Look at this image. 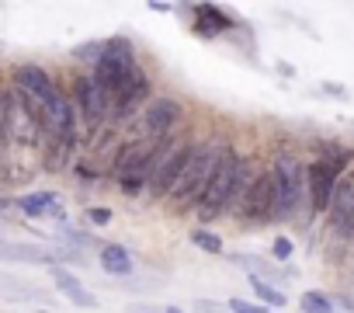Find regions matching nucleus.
I'll list each match as a JSON object with an SVG mask.
<instances>
[{
	"label": "nucleus",
	"instance_id": "4468645a",
	"mask_svg": "<svg viewBox=\"0 0 354 313\" xmlns=\"http://www.w3.org/2000/svg\"><path fill=\"white\" fill-rule=\"evenodd\" d=\"M101 268H104L108 275H129V271H132V258H129L125 247L104 244V247H101Z\"/></svg>",
	"mask_w": 354,
	"mask_h": 313
},
{
	"label": "nucleus",
	"instance_id": "1a4fd4ad",
	"mask_svg": "<svg viewBox=\"0 0 354 313\" xmlns=\"http://www.w3.org/2000/svg\"><path fill=\"white\" fill-rule=\"evenodd\" d=\"M142 122H146V132L153 139H163V136H170V129L177 122H181V105H177L174 98H156V101L146 105Z\"/></svg>",
	"mask_w": 354,
	"mask_h": 313
},
{
	"label": "nucleus",
	"instance_id": "ddd939ff",
	"mask_svg": "<svg viewBox=\"0 0 354 313\" xmlns=\"http://www.w3.org/2000/svg\"><path fill=\"white\" fill-rule=\"evenodd\" d=\"M53 282H56V289H59L63 296H70L77 306H97L94 292H91V289H84V282H77L66 268H56V271H53Z\"/></svg>",
	"mask_w": 354,
	"mask_h": 313
},
{
	"label": "nucleus",
	"instance_id": "a878e982",
	"mask_svg": "<svg viewBox=\"0 0 354 313\" xmlns=\"http://www.w3.org/2000/svg\"><path fill=\"white\" fill-rule=\"evenodd\" d=\"M167 313H177V310H167Z\"/></svg>",
	"mask_w": 354,
	"mask_h": 313
},
{
	"label": "nucleus",
	"instance_id": "4be33fe9",
	"mask_svg": "<svg viewBox=\"0 0 354 313\" xmlns=\"http://www.w3.org/2000/svg\"><path fill=\"white\" fill-rule=\"evenodd\" d=\"M87 220H91L94 226H108V223H111V209H101V206H94V209H87Z\"/></svg>",
	"mask_w": 354,
	"mask_h": 313
},
{
	"label": "nucleus",
	"instance_id": "9d476101",
	"mask_svg": "<svg viewBox=\"0 0 354 313\" xmlns=\"http://www.w3.org/2000/svg\"><path fill=\"white\" fill-rule=\"evenodd\" d=\"M149 98V77L142 73V70H136L129 80H125V87L111 98V115H118V118H125V115H132L142 101Z\"/></svg>",
	"mask_w": 354,
	"mask_h": 313
},
{
	"label": "nucleus",
	"instance_id": "6e6552de",
	"mask_svg": "<svg viewBox=\"0 0 354 313\" xmlns=\"http://www.w3.org/2000/svg\"><path fill=\"white\" fill-rule=\"evenodd\" d=\"M15 84H18V91L32 101V105H39V108H46L59 91H56V84H53V77L46 73V70H39V66H18L15 70Z\"/></svg>",
	"mask_w": 354,
	"mask_h": 313
},
{
	"label": "nucleus",
	"instance_id": "a211bd4d",
	"mask_svg": "<svg viewBox=\"0 0 354 313\" xmlns=\"http://www.w3.org/2000/svg\"><path fill=\"white\" fill-rule=\"evenodd\" d=\"M21 209H25L28 216H39L42 209H56V202H53L49 192H39V195H25V199H21Z\"/></svg>",
	"mask_w": 354,
	"mask_h": 313
},
{
	"label": "nucleus",
	"instance_id": "dca6fc26",
	"mask_svg": "<svg viewBox=\"0 0 354 313\" xmlns=\"http://www.w3.org/2000/svg\"><path fill=\"white\" fill-rule=\"evenodd\" d=\"M0 258L4 261H46L39 247H25V244H0Z\"/></svg>",
	"mask_w": 354,
	"mask_h": 313
},
{
	"label": "nucleus",
	"instance_id": "6ab92c4d",
	"mask_svg": "<svg viewBox=\"0 0 354 313\" xmlns=\"http://www.w3.org/2000/svg\"><path fill=\"white\" fill-rule=\"evenodd\" d=\"M299 306H302V313H333V303L323 292H306Z\"/></svg>",
	"mask_w": 354,
	"mask_h": 313
},
{
	"label": "nucleus",
	"instance_id": "9b49d317",
	"mask_svg": "<svg viewBox=\"0 0 354 313\" xmlns=\"http://www.w3.org/2000/svg\"><path fill=\"white\" fill-rule=\"evenodd\" d=\"M77 108L84 111V118L94 125V122H101L108 111H111V101H108V94L94 84V77H80L77 80Z\"/></svg>",
	"mask_w": 354,
	"mask_h": 313
},
{
	"label": "nucleus",
	"instance_id": "f8f14e48",
	"mask_svg": "<svg viewBox=\"0 0 354 313\" xmlns=\"http://www.w3.org/2000/svg\"><path fill=\"white\" fill-rule=\"evenodd\" d=\"M230 28H233V21L219 8H212V4H198L195 8V32L198 35H223Z\"/></svg>",
	"mask_w": 354,
	"mask_h": 313
},
{
	"label": "nucleus",
	"instance_id": "f257e3e1",
	"mask_svg": "<svg viewBox=\"0 0 354 313\" xmlns=\"http://www.w3.org/2000/svg\"><path fill=\"white\" fill-rule=\"evenodd\" d=\"M223 153H226V143H219V139H209L205 146H195L192 161L185 164L177 185L170 188L174 209H192V206H198V199L205 195L209 178H212V171H216V164H219Z\"/></svg>",
	"mask_w": 354,
	"mask_h": 313
},
{
	"label": "nucleus",
	"instance_id": "7ed1b4c3",
	"mask_svg": "<svg viewBox=\"0 0 354 313\" xmlns=\"http://www.w3.org/2000/svg\"><path fill=\"white\" fill-rule=\"evenodd\" d=\"M236 168H240V156L226 146V153L219 156V164L209 178V188L205 195L198 199V216L202 220H216L223 216L230 206H233V178H236Z\"/></svg>",
	"mask_w": 354,
	"mask_h": 313
},
{
	"label": "nucleus",
	"instance_id": "5701e85b",
	"mask_svg": "<svg viewBox=\"0 0 354 313\" xmlns=\"http://www.w3.org/2000/svg\"><path fill=\"white\" fill-rule=\"evenodd\" d=\"M271 254H274L278 261H285V258H292V240H288V237H278V240L271 244Z\"/></svg>",
	"mask_w": 354,
	"mask_h": 313
},
{
	"label": "nucleus",
	"instance_id": "20e7f679",
	"mask_svg": "<svg viewBox=\"0 0 354 313\" xmlns=\"http://www.w3.org/2000/svg\"><path fill=\"white\" fill-rule=\"evenodd\" d=\"M192 153H195V143L192 139H174L170 146L163 143L160 156H156V164H153V175H149V192L153 195H170V188L177 185V178H181L185 164L192 161Z\"/></svg>",
	"mask_w": 354,
	"mask_h": 313
},
{
	"label": "nucleus",
	"instance_id": "2eb2a0df",
	"mask_svg": "<svg viewBox=\"0 0 354 313\" xmlns=\"http://www.w3.org/2000/svg\"><path fill=\"white\" fill-rule=\"evenodd\" d=\"M70 146H73V139L49 136V139H46V156H42V164H46L49 171H59V168L66 164V156H70Z\"/></svg>",
	"mask_w": 354,
	"mask_h": 313
},
{
	"label": "nucleus",
	"instance_id": "393cba45",
	"mask_svg": "<svg viewBox=\"0 0 354 313\" xmlns=\"http://www.w3.org/2000/svg\"><path fill=\"white\" fill-rule=\"evenodd\" d=\"M125 313H156V310H139V306H129Z\"/></svg>",
	"mask_w": 354,
	"mask_h": 313
},
{
	"label": "nucleus",
	"instance_id": "f03ea898",
	"mask_svg": "<svg viewBox=\"0 0 354 313\" xmlns=\"http://www.w3.org/2000/svg\"><path fill=\"white\" fill-rule=\"evenodd\" d=\"M136 56H132V46L125 39H111L104 42L101 49V60H97V70H94V84L108 94V101L125 87V80L136 73Z\"/></svg>",
	"mask_w": 354,
	"mask_h": 313
},
{
	"label": "nucleus",
	"instance_id": "423d86ee",
	"mask_svg": "<svg viewBox=\"0 0 354 313\" xmlns=\"http://www.w3.org/2000/svg\"><path fill=\"white\" fill-rule=\"evenodd\" d=\"M236 213H240L243 226H264L274 216V178H271V171L254 178V185L243 195V202H240Z\"/></svg>",
	"mask_w": 354,
	"mask_h": 313
},
{
	"label": "nucleus",
	"instance_id": "f3484780",
	"mask_svg": "<svg viewBox=\"0 0 354 313\" xmlns=\"http://www.w3.org/2000/svg\"><path fill=\"white\" fill-rule=\"evenodd\" d=\"M192 244L209 254H223V237H216L212 230H192Z\"/></svg>",
	"mask_w": 354,
	"mask_h": 313
},
{
	"label": "nucleus",
	"instance_id": "aec40b11",
	"mask_svg": "<svg viewBox=\"0 0 354 313\" xmlns=\"http://www.w3.org/2000/svg\"><path fill=\"white\" fill-rule=\"evenodd\" d=\"M8 115H11V98L0 91V156H4L8 143H11V129H8Z\"/></svg>",
	"mask_w": 354,
	"mask_h": 313
},
{
	"label": "nucleus",
	"instance_id": "39448f33",
	"mask_svg": "<svg viewBox=\"0 0 354 313\" xmlns=\"http://www.w3.org/2000/svg\"><path fill=\"white\" fill-rule=\"evenodd\" d=\"M271 178H274V216H292L306 192V168L295 156H278Z\"/></svg>",
	"mask_w": 354,
	"mask_h": 313
},
{
	"label": "nucleus",
	"instance_id": "0eeeda50",
	"mask_svg": "<svg viewBox=\"0 0 354 313\" xmlns=\"http://www.w3.org/2000/svg\"><path fill=\"white\" fill-rule=\"evenodd\" d=\"M340 161H316L306 168V192H309V202L316 213L330 209V199H333V188H337V175H340Z\"/></svg>",
	"mask_w": 354,
	"mask_h": 313
},
{
	"label": "nucleus",
	"instance_id": "412c9836",
	"mask_svg": "<svg viewBox=\"0 0 354 313\" xmlns=\"http://www.w3.org/2000/svg\"><path fill=\"white\" fill-rule=\"evenodd\" d=\"M247 278H250V285H254V292H257V296H261L264 303H271V306H281V303H285V296H281V292H278L274 285H268V282H261L257 275H247Z\"/></svg>",
	"mask_w": 354,
	"mask_h": 313
},
{
	"label": "nucleus",
	"instance_id": "b1692460",
	"mask_svg": "<svg viewBox=\"0 0 354 313\" xmlns=\"http://www.w3.org/2000/svg\"><path fill=\"white\" fill-rule=\"evenodd\" d=\"M230 310L233 313H264L261 303H247V299H230Z\"/></svg>",
	"mask_w": 354,
	"mask_h": 313
}]
</instances>
